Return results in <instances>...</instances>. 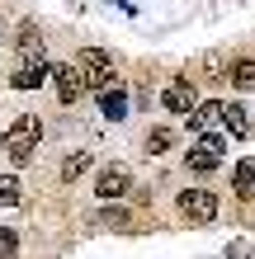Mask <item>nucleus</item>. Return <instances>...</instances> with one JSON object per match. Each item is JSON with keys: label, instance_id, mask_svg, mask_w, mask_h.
Returning <instances> with one entry per match:
<instances>
[{"label": "nucleus", "instance_id": "nucleus-1", "mask_svg": "<svg viewBox=\"0 0 255 259\" xmlns=\"http://www.w3.org/2000/svg\"><path fill=\"white\" fill-rule=\"evenodd\" d=\"M38 137H43V123H38V113H19V118H14V123L5 127L0 146L10 151V160H14V165H24V160L38 151Z\"/></svg>", "mask_w": 255, "mask_h": 259}, {"label": "nucleus", "instance_id": "nucleus-2", "mask_svg": "<svg viewBox=\"0 0 255 259\" xmlns=\"http://www.w3.org/2000/svg\"><path fill=\"white\" fill-rule=\"evenodd\" d=\"M179 217H185L189 226H208L217 217V193H208V189H185L179 193Z\"/></svg>", "mask_w": 255, "mask_h": 259}, {"label": "nucleus", "instance_id": "nucleus-3", "mask_svg": "<svg viewBox=\"0 0 255 259\" xmlns=\"http://www.w3.org/2000/svg\"><path fill=\"white\" fill-rule=\"evenodd\" d=\"M76 66L85 71V85H90V90H109V85L118 80L114 57H109V52H99V48H85V52L76 57Z\"/></svg>", "mask_w": 255, "mask_h": 259}, {"label": "nucleus", "instance_id": "nucleus-4", "mask_svg": "<svg viewBox=\"0 0 255 259\" xmlns=\"http://www.w3.org/2000/svg\"><path fill=\"white\" fill-rule=\"evenodd\" d=\"M161 104H166L170 113H185V118H189L194 109H199V90H194L189 75H175V80L161 90Z\"/></svg>", "mask_w": 255, "mask_h": 259}, {"label": "nucleus", "instance_id": "nucleus-5", "mask_svg": "<svg viewBox=\"0 0 255 259\" xmlns=\"http://www.w3.org/2000/svg\"><path fill=\"white\" fill-rule=\"evenodd\" d=\"M128 189H132V170H128V165H104L99 179H95V193L104 198V203H118V198H128Z\"/></svg>", "mask_w": 255, "mask_h": 259}, {"label": "nucleus", "instance_id": "nucleus-6", "mask_svg": "<svg viewBox=\"0 0 255 259\" xmlns=\"http://www.w3.org/2000/svg\"><path fill=\"white\" fill-rule=\"evenodd\" d=\"M222 151H227V142H222L217 132H203V137H199V146L189 151V170H199V175H208V170H217V160H222Z\"/></svg>", "mask_w": 255, "mask_h": 259}, {"label": "nucleus", "instance_id": "nucleus-7", "mask_svg": "<svg viewBox=\"0 0 255 259\" xmlns=\"http://www.w3.org/2000/svg\"><path fill=\"white\" fill-rule=\"evenodd\" d=\"M52 80H57V95H62V104H76L81 95H85V71L71 62V66H52Z\"/></svg>", "mask_w": 255, "mask_h": 259}, {"label": "nucleus", "instance_id": "nucleus-8", "mask_svg": "<svg viewBox=\"0 0 255 259\" xmlns=\"http://www.w3.org/2000/svg\"><path fill=\"white\" fill-rule=\"evenodd\" d=\"M48 80H52V66L43 62V57H38V62H19V71L10 75L14 90H38V85H48Z\"/></svg>", "mask_w": 255, "mask_h": 259}, {"label": "nucleus", "instance_id": "nucleus-9", "mask_svg": "<svg viewBox=\"0 0 255 259\" xmlns=\"http://www.w3.org/2000/svg\"><path fill=\"white\" fill-rule=\"evenodd\" d=\"M99 113L109 118V123H118V118H128V90L123 85H109V90H99Z\"/></svg>", "mask_w": 255, "mask_h": 259}, {"label": "nucleus", "instance_id": "nucleus-10", "mask_svg": "<svg viewBox=\"0 0 255 259\" xmlns=\"http://www.w3.org/2000/svg\"><path fill=\"white\" fill-rule=\"evenodd\" d=\"M213 123H222V104H217V99H203L199 109L189 113V127H194V132H208Z\"/></svg>", "mask_w": 255, "mask_h": 259}, {"label": "nucleus", "instance_id": "nucleus-11", "mask_svg": "<svg viewBox=\"0 0 255 259\" xmlns=\"http://www.w3.org/2000/svg\"><path fill=\"white\" fill-rule=\"evenodd\" d=\"M222 127H227V137H250V118L241 104H222Z\"/></svg>", "mask_w": 255, "mask_h": 259}, {"label": "nucleus", "instance_id": "nucleus-12", "mask_svg": "<svg viewBox=\"0 0 255 259\" xmlns=\"http://www.w3.org/2000/svg\"><path fill=\"white\" fill-rule=\"evenodd\" d=\"M232 189L241 193V198H250V193H255V156H246V160L232 170Z\"/></svg>", "mask_w": 255, "mask_h": 259}, {"label": "nucleus", "instance_id": "nucleus-13", "mask_svg": "<svg viewBox=\"0 0 255 259\" xmlns=\"http://www.w3.org/2000/svg\"><path fill=\"white\" fill-rule=\"evenodd\" d=\"M14 42H19V57H24V62H38V57H43V38H38V28H33V24H24Z\"/></svg>", "mask_w": 255, "mask_h": 259}, {"label": "nucleus", "instance_id": "nucleus-14", "mask_svg": "<svg viewBox=\"0 0 255 259\" xmlns=\"http://www.w3.org/2000/svg\"><path fill=\"white\" fill-rule=\"evenodd\" d=\"M128 222H132V217H128V207H123V198L99 212V226H109V231H128Z\"/></svg>", "mask_w": 255, "mask_h": 259}, {"label": "nucleus", "instance_id": "nucleus-15", "mask_svg": "<svg viewBox=\"0 0 255 259\" xmlns=\"http://www.w3.org/2000/svg\"><path fill=\"white\" fill-rule=\"evenodd\" d=\"M232 85L236 90H255V62H250V57L232 62Z\"/></svg>", "mask_w": 255, "mask_h": 259}, {"label": "nucleus", "instance_id": "nucleus-16", "mask_svg": "<svg viewBox=\"0 0 255 259\" xmlns=\"http://www.w3.org/2000/svg\"><path fill=\"white\" fill-rule=\"evenodd\" d=\"M85 170H90V151H76V156L62 160V179H66V184H71V179H81Z\"/></svg>", "mask_w": 255, "mask_h": 259}, {"label": "nucleus", "instance_id": "nucleus-17", "mask_svg": "<svg viewBox=\"0 0 255 259\" xmlns=\"http://www.w3.org/2000/svg\"><path fill=\"white\" fill-rule=\"evenodd\" d=\"M170 142H175V132H170V127H152V132H147V156H161V151H170Z\"/></svg>", "mask_w": 255, "mask_h": 259}, {"label": "nucleus", "instance_id": "nucleus-18", "mask_svg": "<svg viewBox=\"0 0 255 259\" xmlns=\"http://www.w3.org/2000/svg\"><path fill=\"white\" fill-rule=\"evenodd\" d=\"M14 203H19V179L5 175L0 179V207H14Z\"/></svg>", "mask_w": 255, "mask_h": 259}, {"label": "nucleus", "instance_id": "nucleus-19", "mask_svg": "<svg viewBox=\"0 0 255 259\" xmlns=\"http://www.w3.org/2000/svg\"><path fill=\"white\" fill-rule=\"evenodd\" d=\"M14 254H19V240H14L10 226H0V259H14Z\"/></svg>", "mask_w": 255, "mask_h": 259}]
</instances>
